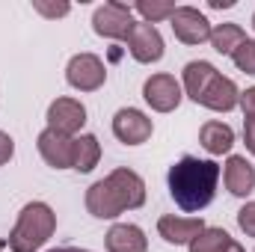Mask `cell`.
<instances>
[{"mask_svg": "<svg viewBox=\"0 0 255 252\" xmlns=\"http://www.w3.org/2000/svg\"><path fill=\"white\" fill-rule=\"evenodd\" d=\"M214 74H217V68L211 63H205V60H193V63L184 65V89H187V95L193 101L202 95V89L208 86V80Z\"/></svg>", "mask_w": 255, "mask_h": 252, "instance_id": "obj_19", "label": "cell"}, {"mask_svg": "<svg viewBox=\"0 0 255 252\" xmlns=\"http://www.w3.org/2000/svg\"><path fill=\"white\" fill-rule=\"evenodd\" d=\"M253 27H255V15H253Z\"/></svg>", "mask_w": 255, "mask_h": 252, "instance_id": "obj_31", "label": "cell"}, {"mask_svg": "<svg viewBox=\"0 0 255 252\" xmlns=\"http://www.w3.org/2000/svg\"><path fill=\"white\" fill-rule=\"evenodd\" d=\"M101 160V145L92 133H80L74 136V157H71V169L77 172H92Z\"/></svg>", "mask_w": 255, "mask_h": 252, "instance_id": "obj_17", "label": "cell"}, {"mask_svg": "<svg viewBox=\"0 0 255 252\" xmlns=\"http://www.w3.org/2000/svg\"><path fill=\"white\" fill-rule=\"evenodd\" d=\"M151 119L142 113V110H133V107H122L116 116H113V133L116 139H122L125 145H139L151 136Z\"/></svg>", "mask_w": 255, "mask_h": 252, "instance_id": "obj_10", "label": "cell"}, {"mask_svg": "<svg viewBox=\"0 0 255 252\" xmlns=\"http://www.w3.org/2000/svg\"><path fill=\"white\" fill-rule=\"evenodd\" d=\"M208 42H211V48H214L217 54L232 57L235 48L247 42V33H244L241 24H217V27L211 30V39H208Z\"/></svg>", "mask_w": 255, "mask_h": 252, "instance_id": "obj_18", "label": "cell"}, {"mask_svg": "<svg viewBox=\"0 0 255 252\" xmlns=\"http://www.w3.org/2000/svg\"><path fill=\"white\" fill-rule=\"evenodd\" d=\"M241 110H244L247 122H255V86H250L247 92H241Z\"/></svg>", "mask_w": 255, "mask_h": 252, "instance_id": "obj_25", "label": "cell"}, {"mask_svg": "<svg viewBox=\"0 0 255 252\" xmlns=\"http://www.w3.org/2000/svg\"><path fill=\"white\" fill-rule=\"evenodd\" d=\"M199 142L208 154H226L235 145V130L226 122H205L199 130Z\"/></svg>", "mask_w": 255, "mask_h": 252, "instance_id": "obj_16", "label": "cell"}, {"mask_svg": "<svg viewBox=\"0 0 255 252\" xmlns=\"http://www.w3.org/2000/svg\"><path fill=\"white\" fill-rule=\"evenodd\" d=\"M33 9L39 15H45V18H63V15H68V3H42V0H36Z\"/></svg>", "mask_w": 255, "mask_h": 252, "instance_id": "obj_24", "label": "cell"}, {"mask_svg": "<svg viewBox=\"0 0 255 252\" xmlns=\"http://www.w3.org/2000/svg\"><path fill=\"white\" fill-rule=\"evenodd\" d=\"M145 202V181L133 169H113L86 190V211L98 220H113Z\"/></svg>", "mask_w": 255, "mask_h": 252, "instance_id": "obj_2", "label": "cell"}, {"mask_svg": "<svg viewBox=\"0 0 255 252\" xmlns=\"http://www.w3.org/2000/svg\"><path fill=\"white\" fill-rule=\"evenodd\" d=\"M57 229V214L45 202H30L21 208L15 229L9 232L6 244L12 252H36L42 250Z\"/></svg>", "mask_w": 255, "mask_h": 252, "instance_id": "obj_3", "label": "cell"}, {"mask_svg": "<svg viewBox=\"0 0 255 252\" xmlns=\"http://www.w3.org/2000/svg\"><path fill=\"white\" fill-rule=\"evenodd\" d=\"M128 51L136 63H157L163 57V36L157 33L154 24H145V21H136L133 30L128 33Z\"/></svg>", "mask_w": 255, "mask_h": 252, "instance_id": "obj_8", "label": "cell"}, {"mask_svg": "<svg viewBox=\"0 0 255 252\" xmlns=\"http://www.w3.org/2000/svg\"><path fill=\"white\" fill-rule=\"evenodd\" d=\"M223 181H226V190L232 196H250L255 190V169L253 163L241 154H232L226 160V172H223Z\"/></svg>", "mask_w": 255, "mask_h": 252, "instance_id": "obj_14", "label": "cell"}, {"mask_svg": "<svg viewBox=\"0 0 255 252\" xmlns=\"http://www.w3.org/2000/svg\"><path fill=\"white\" fill-rule=\"evenodd\" d=\"M202 229H205L202 217H175V214H169V217H160V220H157L160 238H163L166 244H175V247L190 244Z\"/></svg>", "mask_w": 255, "mask_h": 252, "instance_id": "obj_13", "label": "cell"}, {"mask_svg": "<svg viewBox=\"0 0 255 252\" xmlns=\"http://www.w3.org/2000/svg\"><path fill=\"white\" fill-rule=\"evenodd\" d=\"M12 154H15V142H12V136H9V133H3V130H0V166H3V163H9V160H12Z\"/></svg>", "mask_w": 255, "mask_h": 252, "instance_id": "obj_26", "label": "cell"}, {"mask_svg": "<svg viewBox=\"0 0 255 252\" xmlns=\"http://www.w3.org/2000/svg\"><path fill=\"white\" fill-rule=\"evenodd\" d=\"M133 9L145 18V24H154V21L172 18V12H175L178 6H175V3H169V0H139Z\"/></svg>", "mask_w": 255, "mask_h": 252, "instance_id": "obj_21", "label": "cell"}, {"mask_svg": "<svg viewBox=\"0 0 255 252\" xmlns=\"http://www.w3.org/2000/svg\"><path fill=\"white\" fill-rule=\"evenodd\" d=\"M211 6H214V9H232L235 0H211Z\"/></svg>", "mask_w": 255, "mask_h": 252, "instance_id": "obj_28", "label": "cell"}, {"mask_svg": "<svg viewBox=\"0 0 255 252\" xmlns=\"http://www.w3.org/2000/svg\"><path fill=\"white\" fill-rule=\"evenodd\" d=\"M238 226L247 232V238H255V202H247L238 211Z\"/></svg>", "mask_w": 255, "mask_h": 252, "instance_id": "obj_23", "label": "cell"}, {"mask_svg": "<svg viewBox=\"0 0 255 252\" xmlns=\"http://www.w3.org/2000/svg\"><path fill=\"white\" fill-rule=\"evenodd\" d=\"M107 250L110 252H148V241H145L139 226L116 223L107 232Z\"/></svg>", "mask_w": 255, "mask_h": 252, "instance_id": "obj_15", "label": "cell"}, {"mask_svg": "<svg viewBox=\"0 0 255 252\" xmlns=\"http://www.w3.org/2000/svg\"><path fill=\"white\" fill-rule=\"evenodd\" d=\"M133 24L136 21H133L130 6L116 3V0L98 6L95 15H92V30L98 36H104V39H128V33L133 30Z\"/></svg>", "mask_w": 255, "mask_h": 252, "instance_id": "obj_4", "label": "cell"}, {"mask_svg": "<svg viewBox=\"0 0 255 252\" xmlns=\"http://www.w3.org/2000/svg\"><path fill=\"white\" fill-rule=\"evenodd\" d=\"M196 104L208 107V110H217V113H229L241 104V92L235 86L232 77H223L220 71L208 80V86L202 89V95L196 98Z\"/></svg>", "mask_w": 255, "mask_h": 252, "instance_id": "obj_9", "label": "cell"}, {"mask_svg": "<svg viewBox=\"0 0 255 252\" xmlns=\"http://www.w3.org/2000/svg\"><path fill=\"white\" fill-rule=\"evenodd\" d=\"M244 142H247V148L255 154V122H247L244 125Z\"/></svg>", "mask_w": 255, "mask_h": 252, "instance_id": "obj_27", "label": "cell"}, {"mask_svg": "<svg viewBox=\"0 0 255 252\" xmlns=\"http://www.w3.org/2000/svg\"><path fill=\"white\" fill-rule=\"evenodd\" d=\"M226 252H244V247H241L238 241H232V244H229V250H226Z\"/></svg>", "mask_w": 255, "mask_h": 252, "instance_id": "obj_29", "label": "cell"}, {"mask_svg": "<svg viewBox=\"0 0 255 252\" xmlns=\"http://www.w3.org/2000/svg\"><path fill=\"white\" fill-rule=\"evenodd\" d=\"M65 80L80 89V92H95L104 86L107 80V68L104 63L95 57V54H77L68 60V68H65Z\"/></svg>", "mask_w": 255, "mask_h": 252, "instance_id": "obj_5", "label": "cell"}, {"mask_svg": "<svg viewBox=\"0 0 255 252\" xmlns=\"http://www.w3.org/2000/svg\"><path fill=\"white\" fill-rule=\"evenodd\" d=\"M83 125H86V107L80 101H74V98H57L48 107V127L51 130H60L65 136H71Z\"/></svg>", "mask_w": 255, "mask_h": 252, "instance_id": "obj_12", "label": "cell"}, {"mask_svg": "<svg viewBox=\"0 0 255 252\" xmlns=\"http://www.w3.org/2000/svg\"><path fill=\"white\" fill-rule=\"evenodd\" d=\"M232 60H235V65H238L241 71L255 74V39H247L244 45H238L235 54H232Z\"/></svg>", "mask_w": 255, "mask_h": 252, "instance_id": "obj_22", "label": "cell"}, {"mask_svg": "<svg viewBox=\"0 0 255 252\" xmlns=\"http://www.w3.org/2000/svg\"><path fill=\"white\" fill-rule=\"evenodd\" d=\"M232 244L226 229H202L190 241V252H226Z\"/></svg>", "mask_w": 255, "mask_h": 252, "instance_id": "obj_20", "label": "cell"}, {"mask_svg": "<svg viewBox=\"0 0 255 252\" xmlns=\"http://www.w3.org/2000/svg\"><path fill=\"white\" fill-rule=\"evenodd\" d=\"M169 24H172L175 39L184 42V45H202V42L211 39V21L199 9H193V6H178L172 12Z\"/></svg>", "mask_w": 255, "mask_h": 252, "instance_id": "obj_7", "label": "cell"}, {"mask_svg": "<svg viewBox=\"0 0 255 252\" xmlns=\"http://www.w3.org/2000/svg\"><path fill=\"white\" fill-rule=\"evenodd\" d=\"M169 193L175 199V205L187 214H199L202 208H208L214 202L217 181H220V166L214 160H199L184 154L178 163L169 166Z\"/></svg>", "mask_w": 255, "mask_h": 252, "instance_id": "obj_1", "label": "cell"}, {"mask_svg": "<svg viewBox=\"0 0 255 252\" xmlns=\"http://www.w3.org/2000/svg\"><path fill=\"white\" fill-rule=\"evenodd\" d=\"M39 145V154L45 157L48 166L54 169H71V157H74V136H65L60 130H51L45 127L36 139Z\"/></svg>", "mask_w": 255, "mask_h": 252, "instance_id": "obj_11", "label": "cell"}, {"mask_svg": "<svg viewBox=\"0 0 255 252\" xmlns=\"http://www.w3.org/2000/svg\"><path fill=\"white\" fill-rule=\"evenodd\" d=\"M142 98L151 110L157 113H172L178 104H181V83L172 77V74H151L142 86Z\"/></svg>", "mask_w": 255, "mask_h": 252, "instance_id": "obj_6", "label": "cell"}, {"mask_svg": "<svg viewBox=\"0 0 255 252\" xmlns=\"http://www.w3.org/2000/svg\"><path fill=\"white\" fill-rule=\"evenodd\" d=\"M51 252H86V250H77V247H63V250H51Z\"/></svg>", "mask_w": 255, "mask_h": 252, "instance_id": "obj_30", "label": "cell"}]
</instances>
